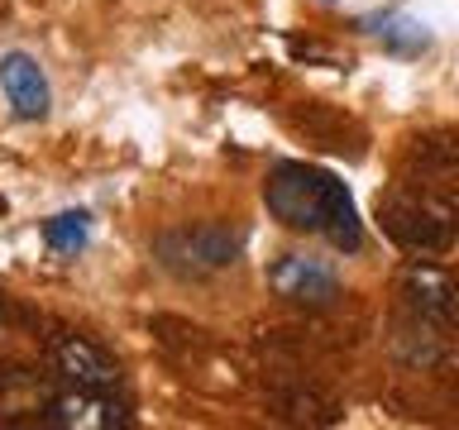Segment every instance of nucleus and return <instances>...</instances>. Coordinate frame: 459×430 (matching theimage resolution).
Masks as SVG:
<instances>
[{
	"mask_svg": "<svg viewBox=\"0 0 459 430\" xmlns=\"http://www.w3.org/2000/svg\"><path fill=\"white\" fill-rule=\"evenodd\" d=\"M264 206L297 235H321L335 249L354 254L364 244V220L354 211V196L335 172L311 163H278L264 182Z\"/></svg>",
	"mask_w": 459,
	"mask_h": 430,
	"instance_id": "nucleus-1",
	"label": "nucleus"
},
{
	"mask_svg": "<svg viewBox=\"0 0 459 430\" xmlns=\"http://www.w3.org/2000/svg\"><path fill=\"white\" fill-rule=\"evenodd\" d=\"M239 249H244V235L230 225H192V229H178V235L158 239L163 268L182 272V278H206V272L235 268Z\"/></svg>",
	"mask_w": 459,
	"mask_h": 430,
	"instance_id": "nucleus-2",
	"label": "nucleus"
},
{
	"mask_svg": "<svg viewBox=\"0 0 459 430\" xmlns=\"http://www.w3.org/2000/svg\"><path fill=\"white\" fill-rule=\"evenodd\" d=\"M0 91H5L10 110L20 115V120H43V115L53 110V86L43 77L39 57L24 53V48L0 57Z\"/></svg>",
	"mask_w": 459,
	"mask_h": 430,
	"instance_id": "nucleus-6",
	"label": "nucleus"
},
{
	"mask_svg": "<svg viewBox=\"0 0 459 430\" xmlns=\"http://www.w3.org/2000/svg\"><path fill=\"white\" fill-rule=\"evenodd\" d=\"M402 297L411 301L421 315H450L455 311V278L436 263H411L402 272Z\"/></svg>",
	"mask_w": 459,
	"mask_h": 430,
	"instance_id": "nucleus-7",
	"label": "nucleus"
},
{
	"mask_svg": "<svg viewBox=\"0 0 459 430\" xmlns=\"http://www.w3.org/2000/svg\"><path fill=\"white\" fill-rule=\"evenodd\" d=\"M86 239H91L86 211H63V215H53V220L43 225V244H48L53 254H82Z\"/></svg>",
	"mask_w": 459,
	"mask_h": 430,
	"instance_id": "nucleus-9",
	"label": "nucleus"
},
{
	"mask_svg": "<svg viewBox=\"0 0 459 430\" xmlns=\"http://www.w3.org/2000/svg\"><path fill=\"white\" fill-rule=\"evenodd\" d=\"M364 29L383 43V48H393V53H402V57H416V53L430 48V29L416 20V14H407V10L373 14V20H364Z\"/></svg>",
	"mask_w": 459,
	"mask_h": 430,
	"instance_id": "nucleus-8",
	"label": "nucleus"
},
{
	"mask_svg": "<svg viewBox=\"0 0 459 430\" xmlns=\"http://www.w3.org/2000/svg\"><path fill=\"white\" fill-rule=\"evenodd\" d=\"M48 358H53L57 378H63L67 387H115V378H120L115 358L100 349L96 340L77 335V330L57 335V340L48 344Z\"/></svg>",
	"mask_w": 459,
	"mask_h": 430,
	"instance_id": "nucleus-5",
	"label": "nucleus"
},
{
	"mask_svg": "<svg viewBox=\"0 0 459 430\" xmlns=\"http://www.w3.org/2000/svg\"><path fill=\"white\" fill-rule=\"evenodd\" d=\"M48 426L57 430H120L129 411L110 397V387H67L48 401Z\"/></svg>",
	"mask_w": 459,
	"mask_h": 430,
	"instance_id": "nucleus-4",
	"label": "nucleus"
},
{
	"mask_svg": "<svg viewBox=\"0 0 459 430\" xmlns=\"http://www.w3.org/2000/svg\"><path fill=\"white\" fill-rule=\"evenodd\" d=\"M268 287L292 306H330L340 297V278L325 258L311 254H282L278 263L268 268Z\"/></svg>",
	"mask_w": 459,
	"mask_h": 430,
	"instance_id": "nucleus-3",
	"label": "nucleus"
}]
</instances>
